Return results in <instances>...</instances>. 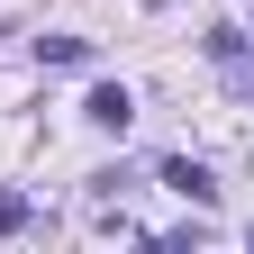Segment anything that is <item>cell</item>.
Listing matches in <instances>:
<instances>
[{
    "label": "cell",
    "mask_w": 254,
    "mask_h": 254,
    "mask_svg": "<svg viewBox=\"0 0 254 254\" xmlns=\"http://www.w3.org/2000/svg\"><path fill=\"white\" fill-rule=\"evenodd\" d=\"M245 245H254V227H245Z\"/></svg>",
    "instance_id": "cell-6"
},
{
    "label": "cell",
    "mask_w": 254,
    "mask_h": 254,
    "mask_svg": "<svg viewBox=\"0 0 254 254\" xmlns=\"http://www.w3.org/2000/svg\"><path fill=\"white\" fill-rule=\"evenodd\" d=\"M37 55H46V64H64V73H73V64H91V46H82V37H37Z\"/></svg>",
    "instance_id": "cell-3"
},
{
    "label": "cell",
    "mask_w": 254,
    "mask_h": 254,
    "mask_svg": "<svg viewBox=\"0 0 254 254\" xmlns=\"http://www.w3.org/2000/svg\"><path fill=\"white\" fill-rule=\"evenodd\" d=\"M164 182L182 190V200H190V209H218V182H209L200 164H190V154H173V164H164Z\"/></svg>",
    "instance_id": "cell-2"
},
{
    "label": "cell",
    "mask_w": 254,
    "mask_h": 254,
    "mask_svg": "<svg viewBox=\"0 0 254 254\" xmlns=\"http://www.w3.org/2000/svg\"><path fill=\"white\" fill-rule=\"evenodd\" d=\"M209 55L218 64H245V27H209Z\"/></svg>",
    "instance_id": "cell-4"
},
{
    "label": "cell",
    "mask_w": 254,
    "mask_h": 254,
    "mask_svg": "<svg viewBox=\"0 0 254 254\" xmlns=\"http://www.w3.org/2000/svg\"><path fill=\"white\" fill-rule=\"evenodd\" d=\"M9 227H27V200H18V190H0V236H9Z\"/></svg>",
    "instance_id": "cell-5"
},
{
    "label": "cell",
    "mask_w": 254,
    "mask_h": 254,
    "mask_svg": "<svg viewBox=\"0 0 254 254\" xmlns=\"http://www.w3.org/2000/svg\"><path fill=\"white\" fill-rule=\"evenodd\" d=\"M82 118H91V127H109V136H127V118H136V100H127V82H100V91L82 100Z\"/></svg>",
    "instance_id": "cell-1"
}]
</instances>
